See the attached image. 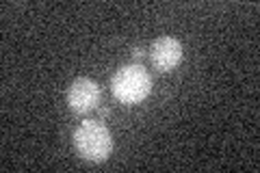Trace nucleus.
I'll list each match as a JSON object with an SVG mask.
<instances>
[{"label":"nucleus","instance_id":"39448f33","mask_svg":"<svg viewBox=\"0 0 260 173\" xmlns=\"http://www.w3.org/2000/svg\"><path fill=\"white\" fill-rule=\"evenodd\" d=\"M133 56H135V59H143L145 50H143V48H133Z\"/></svg>","mask_w":260,"mask_h":173},{"label":"nucleus","instance_id":"20e7f679","mask_svg":"<svg viewBox=\"0 0 260 173\" xmlns=\"http://www.w3.org/2000/svg\"><path fill=\"white\" fill-rule=\"evenodd\" d=\"M184 56V48L176 37H158L150 46V61L154 70L172 72Z\"/></svg>","mask_w":260,"mask_h":173},{"label":"nucleus","instance_id":"7ed1b4c3","mask_svg":"<svg viewBox=\"0 0 260 173\" xmlns=\"http://www.w3.org/2000/svg\"><path fill=\"white\" fill-rule=\"evenodd\" d=\"M100 87L91 78H76L68 89V104L74 113H89L100 104Z\"/></svg>","mask_w":260,"mask_h":173},{"label":"nucleus","instance_id":"f03ea898","mask_svg":"<svg viewBox=\"0 0 260 173\" xmlns=\"http://www.w3.org/2000/svg\"><path fill=\"white\" fill-rule=\"evenodd\" d=\"M74 147L85 160L102 162L113 150V136L102 121L87 119L74 130Z\"/></svg>","mask_w":260,"mask_h":173},{"label":"nucleus","instance_id":"f257e3e1","mask_svg":"<svg viewBox=\"0 0 260 173\" xmlns=\"http://www.w3.org/2000/svg\"><path fill=\"white\" fill-rule=\"evenodd\" d=\"M111 91L124 104H139L152 93V78L139 63H128L113 74Z\"/></svg>","mask_w":260,"mask_h":173}]
</instances>
